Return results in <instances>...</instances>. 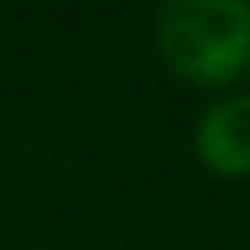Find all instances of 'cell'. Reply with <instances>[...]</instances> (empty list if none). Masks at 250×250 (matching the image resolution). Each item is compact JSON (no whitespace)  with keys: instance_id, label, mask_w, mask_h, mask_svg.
<instances>
[{"instance_id":"6da1fadb","label":"cell","mask_w":250,"mask_h":250,"mask_svg":"<svg viewBox=\"0 0 250 250\" xmlns=\"http://www.w3.org/2000/svg\"><path fill=\"white\" fill-rule=\"evenodd\" d=\"M154 40L176 79L224 88L250 70L246 0H171L154 18Z\"/></svg>"},{"instance_id":"7a4b0ae2","label":"cell","mask_w":250,"mask_h":250,"mask_svg":"<svg viewBox=\"0 0 250 250\" xmlns=\"http://www.w3.org/2000/svg\"><path fill=\"white\" fill-rule=\"evenodd\" d=\"M202 167H211L224 180L250 176V92L224 97L202 110L198 132H193Z\"/></svg>"}]
</instances>
